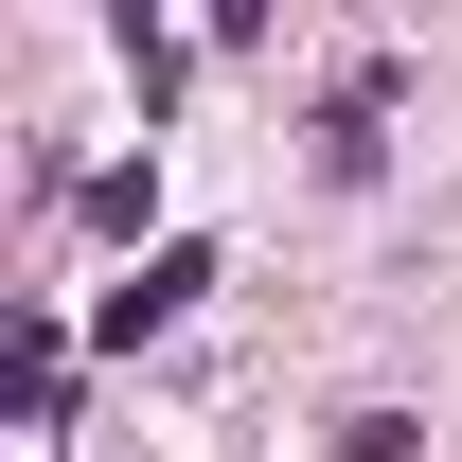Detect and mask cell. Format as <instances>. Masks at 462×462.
<instances>
[{
    "instance_id": "cell-1",
    "label": "cell",
    "mask_w": 462,
    "mask_h": 462,
    "mask_svg": "<svg viewBox=\"0 0 462 462\" xmlns=\"http://www.w3.org/2000/svg\"><path fill=\"white\" fill-rule=\"evenodd\" d=\"M196 285H214V249H143V285L107 302V338H143V320H178V302H196Z\"/></svg>"
}]
</instances>
